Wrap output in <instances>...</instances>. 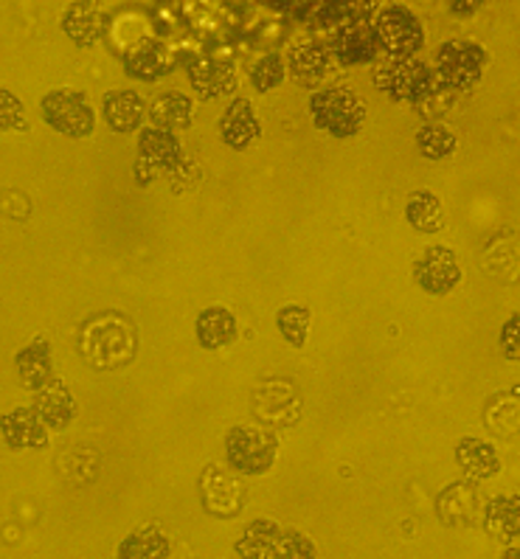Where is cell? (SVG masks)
Instances as JSON below:
<instances>
[{"label": "cell", "mask_w": 520, "mask_h": 559, "mask_svg": "<svg viewBox=\"0 0 520 559\" xmlns=\"http://www.w3.org/2000/svg\"><path fill=\"white\" fill-rule=\"evenodd\" d=\"M80 349L93 369H119L135 355V330L127 318L107 312V316L93 318L82 330Z\"/></svg>", "instance_id": "cell-1"}, {"label": "cell", "mask_w": 520, "mask_h": 559, "mask_svg": "<svg viewBox=\"0 0 520 559\" xmlns=\"http://www.w3.org/2000/svg\"><path fill=\"white\" fill-rule=\"evenodd\" d=\"M310 119L332 139H352L366 124V105L350 87H327L310 99Z\"/></svg>", "instance_id": "cell-2"}, {"label": "cell", "mask_w": 520, "mask_h": 559, "mask_svg": "<svg viewBox=\"0 0 520 559\" xmlns=\"http://www.w3.org/2000/svg\"><path fill=\"white\" fill-rule=\"evenodd\" d=\"M225 459L237 475H264L279 459L276 433L253 425H237L225 436Z\"/></svg>", "instance_id": "cell-3"}, {"label": "cell", "mask_w": 520, "mask_h": 559, "mask_svg": "<svg viewBox=\"0 0 520 559\" xmlns=\"http://www.w3.org/2000/svg\"><path fill=\"white\" fill-rule=\"evenodd\" d=\"M375 85L391 102H400V105H422L428 96H434L436 76L434 68L425 66L422 60H391L377 68Z\"/></svg>", "instance_id": "cell-4"}, {"label": "cell", "mask_w": 520, "mask_h": 559, "mask_svg": "<svg viewBox=\"0 0 520 559\" xmlns=\"http://www.w3.org/2000/svg\"><path fill=\"white\" fill-rule=\"evenodd\" d=\"M377 46H382L397 60H414V53L425 46V28L419 17L402 3H389L380 7L375 14Z\"/></svg>", "instance_id": "cell-5"}, {"label": "cell", "mask_w": 520, "mask_h": 559, "mask_svg": "<svg viewBox=\"0 0 520 559\" xmlns=\"http://www.w3.org/2000/svg\"><path fill=\"white\" fill-rule=\"evenodd\" d=\"M487 71V51L473 40H448L436 51V80L450 91H473Z\"/></svg>", "instance_id": "cell-6"}, {"label": "cell", "mask_w": 520, "mask_h": 559, "mask_svg": "<svg viewBox=\"0 0 520 559\" xmlns=\"http://www.w3.org/2000/svg\"><path fill=\"white\" fill-rule=\"evenodd\" d=\"M48 127L68 139H87L96 130V112L82 91H51L40 105Z\"/></svg>", "instance_id": "cell-7"}, {"label": "cell", "mask_w": 520, "mask_h": 559, "mask_svg": "<svg viewBox=\"0 0 520 559\" xmlns=\"http://www.w3.org/2000/svg\"><path fill=\"white\" fill-rule=\"evenodd\" d=\"M200 500L203 509L214 518H237L245 507V484L234 469H225L220 464H209L200 475Z\"/></svg>", "instance_id": "cell-8"}, {"label": "cell", "mask_w": 520, "mask_h": 559, "mask_svg": "<svg viewBox=\"0 0 520 559\" xmlns=\"http://www.w3.org/2000/svg\"><path fill=\"white\" fill-rule=\"evenodd\" d=\"M414 282L428 296H448L461 282L459 257L445 245H434L414 262Z\"/></svg>", "instance_id": "cell-9"}, {"label": "cell", "mask_w": 520, "mask_h": 559, "mask_svg": "<svg viewBox=\"0 0 520 559\" xmlns=\"http://www.w3.org/2000/svg\"><path fill=\"white\" fill-rule=\"evenodd\" d=\"M186 73H189V82L194 87V96L203 102L225 99L239 82L237 62L225 60V57H200L191 66H186Z\"/></svg>", "instance_id": "cell-10"}, {"label": "cell", "mask_w": 520, "mask_h": 559, "mask_svg": "<svg viewBox=\"0 0 520 559\" xmlns=\"http://www.w3.org/2000/svg\"><path fill=\"white\" fill-rule=\"evenodd\" d=\"M377 37L369 23H343L332 32L330 37V60H338L341 66H366L375 60Z\"/></svg>", "instance_id": "cell-11"}, {"label": "cell", "mask_w": 520, "mask_h": 559, "mask_svg": "<svg viewBox=\"0 0 520 559\" xmlns=\"http://www.w3.org/2000/svg\"><path fill=\"white\" fill-rule=\"evenodd\" d=\"M262 135V121H259L257 110L250 105V99H234L225 112L220 116V139L228 150L245 152L253 146Z\"/></svg>", "instance_id": "cell-12"}, {"label": "cell", "mask_w": 520, "mask_h": 559, "mask_svg": "<svg viewBox=\"0 0 520 559\" xmlns=\"http://www.w3.org/2000/svg\"><path fill=\"white\" fill-rule=\"evenodd\" d=\"M0 433L12 450H43L48 444V428L32 408L0 416Z\"/></svg>", "instance_id": "cell-13"}, {"label": "cell", "mask_w": 520, "mask_h": 559, "mask_svg": "<svg viewBox=\"0 0 520 559\" xmlns=\"http://www.w3.org/2000/svg\"><path fill=\"white\" fill-rule=\"evenodd\" d=\"M102 116L113 132H139L144 127L146 105L135 91H107L102 99Z\"/></svg>", "instance_id": "cell-14"}, {"label": "cell", "mask_w": 520, "mask_h": 559, "mask_svg": "<svg viewBox=\"0 0 520 559\" xmlns=\"http://www.w3.org/2000/svg\"><path fill=\"white\" fill-rule=\"evenodd\" d=\"M184 164V146H180L178 135H169L164 130L146 127L139 135V169H175Z\"/></svg>", "instance_id": "cell-15"}, {"label": "cell", "mask_w": 520, "mask_h": 559, "mask_svg": "<svg viewBox=\"0 0 520 559\" xmlns=\"http://www.w3.org/2000/svg\"><path fill=\"white\" fill-rule=\"evenodd\" d=\"M456 464H459L461 473L468 475L470 480H489L498 475L500 455L489 441L464 436L456 444Z\"/></svg>", "instance_id": "cell-16"}, {"label": "cell", "mask_w": 520, "mask_h": 559, "mask_svg": "<svg viewBox=\"0 0 520 559\" xmlns=\"http://www.w3.org/2000/svg\"><path fill=\"white\" fill-rule=\"evenodd\" d=\"M76 400L71 391L60 382H48L46 389L37 391V402H34V414L40 416V421L51 430H66L73 419H76Z\"/></svg>", "instance_id": "cell-17"}, {"label": "cell", "mask_w": 520, "mask_h": 559, "mask_svg": "<svg viewBox=\"0 0 520 559\" xmlns=\"http://www.w3.org/2000/svg\"><path fill=\"white\" fill-rule=\"evenodd\" d=\"M125 66L132 80L144 82H155L172 71L169 53L158 40H141L139 46L130 48L125 57Z\"/></svg>", "instance_id": "cell-18"}, {"label": "cell", "mask_w": 520, "mask_h": 559, "mask_svg": "<svg viewBox=\"0 0 520 559\" xmlns=\"http://www.w3.org/2000/svg\"><path fill=\"white\" fill-rule=\"evenodd\" d=\"M150 119L155 130L175 135V132H184L194 124V105L184 93H166L150 107Z\"/></svg>", "instance_id": "cell-19"}, {"label": "cell", "mask_w": 520, "mask_h": 559, "mask_svg": "<svg viewBox=\"0 0 520 559\" xmlns=\"http://www.w3.org/2000/svg\"><path fill=\"white\" fill-rule=\"evenodd\" d=\"M237 318L225 307H209L198 316V341L203 349H223L237 341Z\"/></svg>", "instance_id": "cell-20"}, {"label": "cell", "mask_w": 520, "mask_h": 559, "mask_svg": "<svg viewBox=\"0 0 520 559\" xmlns=\"http://www.w3.org/2000/svg\"><path fill=\"white\" fill-rule=\"evenodd\" d=\"M279 534H282L279 523H273L268 518H259L239 532L237 543H234V551L239 554V559H271Z\"/></svg>", "instance_id": "cell-21"}, {"label": "cell", "mask_w": 520, "mask_h": 559, "mask_svg": "<svg viewBox=\"0 0 520 559\" xmlns=\"http://www.w3.org/2000/svg\"><path fill=\"white\" fill-rule=\"evenodd\" d=\"M62 28H66V34L76 46L87 48L93 43H99L105 21H102L99 9L93 7V3H71L66 14H62Z\"/></svg>", "instance_id": "cell-22"}, {"label": "cell", "mask_w": 520, "mask_h": 559, "mask_svg": "<svg viewBox=\"0 0 520 559\" xmlns=\"http://www.w3.org/2000/svg\"><path fill=\"white\" fill-rule=\"evenodd\" d=\"M330 62V51H327L323 43L302 40L291 48L284 68H287L296 80H318V76L327 73Z\"/></svg>", "instance_id": "cell-23"}, {"label": "cell", "mask_w": 520, "mask_h": 559, "mask_svg": "<svg viewBox=\"0 0 520 559\" xmlns=\"http://www.w3.org/2000/svg\"><path fill=\"white\" fill-rule=\"evenodd\" d=\"M518 495H498L484 507V526L500 543L518 539Z\"/></svg>", "instance_id": "cell-24"}, {"label": "cell", "mask_w": 520, "mask_h": 559, "mask_svg": "<svg viewBox=\"0 0 520 559\" xmlns=\"http://www.w3.org/2000/svg\"><path fill=\"white\" fill-rule=\"evenodd\" d=\"M17 374H21L23 385L32 391L46 389L54 380L51 374V349L46 341H37L17 355Z\"/></svg>", "instance_id": "cell-25"}, {"label": "cell", "mask_w": 520, "mask_h": 559, "mask_svg": "<svg viewBox=\"0 0 520 559\" xmlns=\"http://www.w3.org/2000/svg\"><path fill=\"white\" fill-rule=\"evenodd\" d=\"M416 150L428 160L450 158L459 150V132L445 121H428L416 130Z\"/></svg>", "instance_id": "cell-26"}, {"label": "cell", "mask_w": 520, "mask_h": 559, "mask_svg": "<svg viewBox=\"0 0 520 559\" xmlns=\"http://www.w3.org/2000/svg\"><path fill=\"white\" fill-rule=\"evenodd\" d=\"M405 219H409L411 228L419 230V234H436V230L441 228V219H445L441 200L428 189L411 191L409 205H405Z\"/></svg>", "instance_id": "cell-27"}, {"label": "cell", "mask_w": 520, "mask_h": 559, "mask_svg": "<svg viewBox=\"0 0 520 559\" xmlns=\"http://www.w3.org/2000/svg\"><path fill=\"white\" fill-rule=\"evenodd\" d=\"M169 537H166L161 528H144V532L127 534L121 539L119 551L116 557L119 559H169Z\"/></svg>", "instance_id": "cell-28"}, {"label": "cell", "mask_w": 520, "mask_h": 559, "mask_svg": "<svg viewBox=\"0 0 520 559\" xmlns=\"http://www.w3.org/2000/svg\"><path fill=\"white\" fill-rule=\"evenodd\" d=\"M276 326L284 341L296 346V349H304L307 337H310V310L298 307V304H287L276 312Z\"/></svg>", "instance_id": "cell-29"}, {"label": "cell", "mask_w": 520, "mask_h": 559, "mask_svg": "<svg viewBox=\"0 0 520 559\" xmlns=\"http://www.w3.org/2000/svg\"><path fill=\"white\" fill-rule=\"evenodd\" d=\"M284 60L279 53H264L262 60H257V66L250 68V82L257 87V93H271L273 87H279L284 82Z\"/></svg>", "instance_id": "cell-30"}, {"label": "cell", "mask_w": 520, "mask_h": 559, "mask_svg": "<svg viewBox=\"0 0 520 559\" xmlns=\"http://www.w3.org/2000/svg\"><path fill=\"white\" fill-rule=\"evenodd\" d=\"M271 559H318L312 539L302 532H284L279 534L276 546H273Z\"/></svg>", "instance_id": "cell-31"}, {"label": "cell", "mask_w": 520, "mask_h": 559, "mask_svg": "<svg viewBox=\"0 0 520 559\" xmlns=\"http://www.w3.org/2000/svg\"><path fill=\"white\" fill-rule=\"evenodd\" d=\"M0 130H7V132L28 130V119H26V110H23V102L17 99L9 87H0Z\"/></svg>", "instance_id": "cell-32"}, {"label": "cell", "mask_w": 520, "mask_h": 559, "mask_svg": "<svg viewBox=\"0 0 520 559\" xmlns=\"http://www.w3.org/2000/svg\"><path fill=\"white\" fill-rule=\"evenodd\" d=\"M518 316H512L504 326H500V346H504V355H507L509 360H518Z\"/></svg>", "instance_id": "cell-33"}, {"label": "cell", "mask_w": 520, "mask_h": 559, "mask_svg": "<svg viewBox=\"0 0 520 559\" xmlns=\"http://www.w3.org/2000/svg\"><path fill=\"white\" fill-rule=\"evenodd\" d=\"M478 9H481L478 0H473V3H450V12L453 14H473L478 12Z\"/></svg>", "instance_id": "cell-34"}]
</instances>
